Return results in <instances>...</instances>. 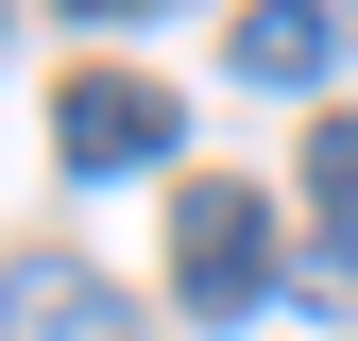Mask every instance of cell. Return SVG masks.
<instances>
[{
    "label": "cell",
    "mask_w": 358,
    "mask_h": 341,
    "mask_svg": "<svg viewBox=\"0 0 358 341\" xmlns=\"http://www.w3.org/2000/svg\"><path fill=\"white\" fill-rule=\"evenodd\" d=\"M171 290H188V324L273 307V205H256L239 170H188V188H171Z\"/></svg>",
    "instance_id": "cell-1"
},
{
    "label": "cell",
    "mask_w": 358,
    "mask_h": 341,
    "mask_svg": "<svg viewBox=\"0 0 358 341\" xmlns=\"http://www.w3.org/2000/svg\"><path fill=\"white\" fill-rule=\"evenodd\" d=\"M52 154L69 170H154V154H188V103H171L154 68H120V52H85V68H52Z\"/></svg>",
    "instance_id": "cell-2"
},
{
    "label": "cell",
    "mask_w": 358,
    "mask_h": 341,
    "mask_svg": "<svg viewBox=\"0 0 358 341\" xmlns=\"http://www.w3.org/2000/svg\"><path fill=\"white\" fill-rule=\"evenodd\" d=\"M0 341H137V307H120L85 256H17V273H0Z\"/></svg>",
    "instance_id": "cell-3"
},
{
    "label": "cell",
    "mask_w": 358,
    "mask_h": 341,
    "mask_svg": "<svg viewBox=\"0 0 358 341\" xmlns=\"http://www.w3.org/2000/svg\"><path fill=\"white\" fill-rule=\"evenodd\" d=\"M358 52V17H324V0H256V17H239V68L256 85H324Z\"/></svg>",
    "instance_id": "cell-4"
},
{
    "label": "cell",
    "mask_w": 358,
    "mask_h": 341,
    "mask_svg": "<svg viewBox=\"0 0 358 341\" xmlns=\"http://www.w3.org/2000/svg\"><path fill=\"white\" fill-rule=\"evenodd\" d=\"M307 188H324L341 222H358V119H324V137H307Z\"/></svg>",
    "instance_id": "cell-5"
}]
</instances>
